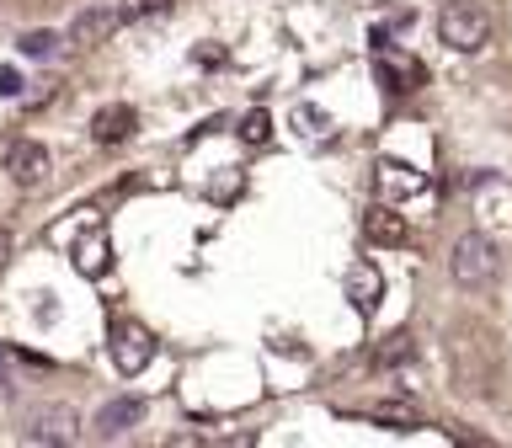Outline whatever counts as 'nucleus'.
<instances>
[{
    "instance_id": "17",
    "label": "nucleus",
    "mask_w": 512,
    "mask_h": 448,
    "mask_svg": "<svg viewBox=\"0 0 512 448\" xmlns=\"http://www.w3.org/2000/svg\"><path fill=\"white\" fill-rule=\"evenodd\" d=\"M411 358V342H406V336H390V347H379V368L384 363H406Z\"/></svg>"
},
{
    "instance_id": "7",
    "label": "nucleus",
    "mask_w": 512,
    "mask_h": 448,
    "mask_svg": "<svg viewBox=\"0 0 512 448\" xmlns=\"http://www.w3.org/2000/svg\"><path fill=\"white\" fill-rule=\"evenodd\" d=\"M134 128H139L134 107H128V102H107V107L91 118V139H96V144H123Z\"/></svg>"
},
{
    "instance_id": "8",
    "label": "nucleus",
    "mask_w": 512,
    "mask_h": 448,
    "mask_svg": "<svg viewBox=\"0 0 512 448\" xmlns=\"http://www.w3.org/2000/svg\"><path fill=\"white\" fill-rule=\"evenodd\" d=\"M75 267L86 272V278H102V272L112 267V240H107L102 224H91V230L75 240Z\"/></svg>"
},
{
    "instance_id": "6",
    "label": "nucleus",
    "mask_w": 512,
    "mask_h": 448,
    "mask_svg": "<svg viewBox=\"0 0 512 448\" xmlns=\"http://www.w3.org/2000/svg\"><path fill=\"white\" fill-rule=\"evenodd\" d=\"M118 27H123L118 6H91V11H80L75 22H70V43H80V48H96V43H107Z\"/></svg>"
},
{
    "instance_id": "5",
    "label": "nucleus",
    "mask_w": 512,
    "mask_h": 448,
    "mask_svg": "<svg viewBox=\"0 0 512 448\" xmlns=\"http://www.w3.org/2000/svg\"><path fill=\"white\" fill-rule=\"evenodd\" d=\"M6 171H11V182H16V187H43V182H48V150H43L38 139L11 144Z\"/></svg>"
},
{
    "instance_id": "3",
    "label": "nucleus",
    "mask_w": 512,
    "mask_h": 448,
    "mask_svg": "<svg viewBox=\"0 0 512 448\" xmlns=\"http://www.w3.org/2000/svg\"><path fill=\"white\" fill-rule=\"evenodd\" d=\"M150 358H155V336L144 326H134V320H118L112 326V363H118V374L134 379L150 368Z\"/></svg>"
},
{
    "instance_id": "4",
    "label": "nucleus",
    "mask_w": 512,
    "mask_h": 448,
    "mask_svg": "<svg viewBox=\"0 0 512 448\" xmlns=\"http://www.w3.org/2000/svg\"><path fill=\"white\" fill-rule=\"evenodd\" d=\"M27 443H48V448H70L80 443V416L70 406H43L27 427Z\"/></svg>"
},
{
    "instance_id": "2",
    "label": "nucleus",
    "mask_w": 512,
    "mask_h": 448,
    "mask_svg": "<svg viewBox=\"0 0 512 448\" xmlns=\"http://www.w3.org/2000/svg\"><path fill=\"white\" fill-rule=\"evenodd\" d=\"M496 246L480 230H470V235H459L454 240V256H448V272H454V283L459 288H491L496 283Z\"/></svg>"
},
{
    "instance_id": "1",
    "label": "nucleus",
    "mask_w": 512,
    "mask_h": 448,
    "mask_svg": "<svg viewBox=\"0 0 512 448\" xmlns=\"http://www.w3.org/2000/svg\"><path fill=\"white\" fill-rule=\"evenodd\" d=\"M438 38L454 48V54H480L491 43V16L475 0H443L438 11Z\"/></svg>"
},
{
    "instance_id": "18",
    "label": "nucleus",
    "mask_w": 512,
    "mask_h": 448,
    "mask_svg": "<svg viewBox=\"0 0 512 448\" xmlns=\"http://www.w3.org/2000/svg\"><path fill=\"white\" fill-rule=\"evenodd\" d=\"M0 96H22V75L16 70H0Z\"/></svg>"
},
{
    "instance_id": "16",
    "label": "nucleus",
    "mask_w": 512,
    "mask_h": 448,
    "mask_svg": "<svg viewBox=\"0 0 512 448\" xmlns=\"http://www.w3.org/2000/svg\"><path fill=\"white\" fill-rule=\"evenodd\" d=\"M155 11H171V0H128V6H118L123 22H139V16H155Z\"/></svg>"
},
{
    "instance_id": "12",
    "label": "nucleus",
    "mask_w": 512,
    "mask_h": 448,
    "mask_svg": "<svg viewBox=\"0 0 512 448\" xmlns=\"http://www.w3.org/2000/svg\"><path fill=\"white\" fill-rule=\"evenodd\" d=\"M347 288H352V304H358L363 315H368V310H374V304L384 299V278H379V272L368 267V262H358V267L347 272Z\"/></svg>"
},
{
    "instance_id": "19",
    "label": "nucleus",
    "mask_w": 512,
    "mask_h": 448,
    "mask_svg": "<svg viewBox=\"0 0 512 448\" xmlns=\"http://www.w3.org/2000/svg\"><path fill=\"white\" fill-rule=\"evenodd\" d=\"M6 256H11V235L0 230V267H6Z\"/></svg>"
},
{
    "instance_id": "10",
    "label": "nucleus",
    "mask_w": 512,
    "mask_h": 448,
    "mask_svg": "<svg viewBox=\"0 0 512 448\" xmlns=\"http://www.w3.org/2000/svg\"><path fill=\"white\" fill-rule=\"evenodd\" d=\"M379 75H390V80H384L390 91H416V86H422V64L406 59V54H395L390 43H379Z\"/></svg>"
},
{
    "instance_id": "15",
    "label": "nucleus",
    "mask_w": 512,
    "mask_h": 448,
    "mask_svg": "<svg viewBox=\"0 0 512 448\" xmlns=\"http://www.w3.org/2000/svg\"><path fill=\"white\" fill-rule=\"evenodd\" d=\"M240 139H246V144H267V139H272V118H267L262 107L240 118Z\"/></svg>"
},
{
    "instance_id": "9",
    "label": "nucleus",
    "mask_w": 512,
    "mask_h": 448,
    "mask_svg": "<svg viewBox=\"0 0 512 448\" xmlns=\"http://www.w3.org/2000/svg\"><path fill=\"white\" fill-rule=\"evenodd\" d=\"M139 422H144V400H139V395H118V400H107V406L96 411V427H102V438H118V432L139 427Z\"/></svg>"
},
{
    "instance_id": "14",
    "label": "nucleus",
    "mask_w": 512,
    "mask_h": 448,
    "mask_svg": "<svg viewBox=\"0 0 512 448\" xmlns=\"http://www.w3.org/2000/svg\"><path fill=\"white\" fill-rule=\"evenodd\" d=\"M59 32H48V27H38V32H22L16 38V48H22V59H54L59 54Z\"/></svg>"
},
{
    "instance_id": "11",
    "label": "nucleus",
    "mask_w": 512,
    "mask_h": 448,
    "mask_svg": "<svg viewBox=\"0 0 512 448\" xmlns=\"http://www.w3.org/2000/svg\"><path fill=\"white\" fill-rule=\"evenodd\" d=\"M358 416H368V422H379V427H400V432L422 427V411L406 406V400H379V406H358Z\"/></svg>"
},
{
    "instance_id": "13",
    "label": "nucleus",
    "mask_w": 512,
    "mask_h": 448,
    "mask_svg": "<svg viewBox=\"0 0 512 448\" xmlns=\"http://www.w3.org/2000/svg\"><path fill=\"white\" fill-rule=\"evenodd\" d=\"M368 240H374V246H400V240H406V219H400L395 208H374V214H368Z\"/></svg>"
}]
</instances>
